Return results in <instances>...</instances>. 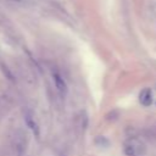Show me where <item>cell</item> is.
Instances as JSON below:
<instances>
[{"label": "cell", "mask_w": 156, "mask_h": 156, "mask_svg": "<svg viewBox=\"0 0 156 156\" xmlns=\"http://www.w3.org/2000/svg\"><path fill=\"white\" fill-rule=\"evenodd\" d=\"M146 151L145 143L138 138H129L123 144V152L126 156H145Z\"/></svg>", "instance_id": "1"}, {"label": "cell", "mask_w": 156, "mask_h": 156, "mask_svg": "<svg viewBox=\"0 0 156 156\" xmlns=\"http://www.w3.org/2000/svg\"><path fill=\"white\" fill-rule=\"evenodd\" d=\"M95 140H98V141H101V143H98V144H96L98 146H102V145H104L105 147H107V146L110 145V141H108V140H107L105 136H102V135H99V136H98Z\"/></svg>", "instance_id": "6"}, {"label": "cell", "mask_w": 156, "mask_h": 156, "mask_svg": "<svg viewBox=\"0 0 156 156\" xmlns=\"http://www.w3.org/2000/svg\"><path fill=\"white\" fill-rule=\"evenodd\" d=\"M139 102L143 106H145V107H147V106H150L152 104V91H151V89L145 88V89H143L140 91V94H139Z\"/></svg>", "instance_id": "5"}, {"label": "cell", "mask_w": 156, "mask_h": 156, "mask_svg": "<svg viewBox=\"0 0 156 156\" xmlns=\"http://www.w3.org/2000/svg\"><path fill=\"white\" fill-rule=\"evenodd\" d=\"M52 80H54V84H55V88H56L57 93L62 98H65L68 93V87H67V83L63 79V77L58 72H54L52 73Z\"/></svg>", "instance_id": "4"}, {"label": "cell", "mask_w": 156, "mask_h": 156, "mask_svg": "<svg viewBox=\"0 0 156 156\" xmlns=\"http://www.w3.org/2000/svg\"><path fill=\"white\" fill-rule=\"evenodd\" d=\"M23 121L26 123V126L29 128V130L33 133V135L35 138H39L40 135V127H39V123L35 118V115L33 113V111L28 107H24L23 108Z\"/></svg>", "instance_id": "2"}, {"label": "cell", "mask_w": 156, "mask_h": 156, "mask_svg": "<svg viewBox=\"0 0 156 156\" xmlns=\"http://www.w3.org/2000/svg\"><path fill=\"white\" fill-rule=\"evenodd\" d=\"M23 1H27V2H29V1H37V0H23Z\"/></svg>", "instance_id": "7"}, {"label": "cell", "mask_w": 156, "mask_h": 156, "mask_svg": "<svg viewBox=\"0 0 156 156\" xmlns=\"http://www.w3.org/2000/svg\"><path fill=\"white\" fill-rule=\"evenodd\" d=\"M27 138H26V134L21 130L17 132V134L15 135V139H13V147H15V151L17 154V156H23L26 154V150H27Z\"/></svg>", "instance_id": "3"}]
</instances>
